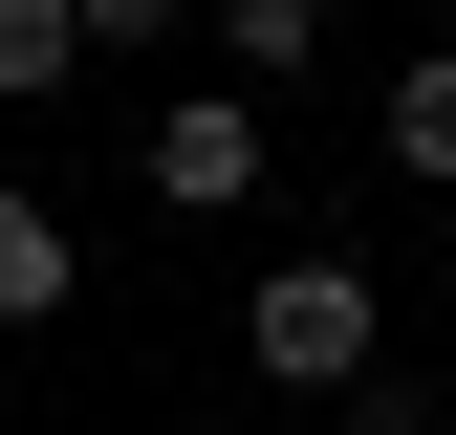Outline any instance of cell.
I'll list each match as a JSON object with an SVG mask.
<instances>
[{"instance_id": "6da1fadb", "label": "cell", "mask_w": 456, "mask_h": 435, "mask_svg": "<svg viewBox=\"0 0 456 435\" xmlns=\"http://www.w3.org/2000/svg\"><path fill=\"white\" fill-rule=\"evenodd\" d=\"M240 370L282 414H348L370 370H391V305H370V261H261V305H240Z\"/></svg>"}, {"instance_id": "7a4b0ae2", "label": "cell", "mask_w": 456, "mask_h": 435, "mask_svg": "<svg viewBox=\"0 0 456 435\" xmlns=\"http://www.w3.org/2000/svg\"><path fill=\"white\" fill-rule=\"evenodd\" d=\"M175 218H240L261 196V87H196V109H152V152H131Z\"/></svg>"}, {"instance_id": "3957f363", "label": "cell", "mask_w": 456, "mask_h": 435, "mask_svg": "<svg viewBox=\"0 0 456 435\" xmlns=\"http://www.w3.org/2000/svg\"><path fill=\"white\" fill-rule=\"evenodd\" d=\"M66 283H87V261H66V218H44L22 175H0V326H44V305H66Z\"/></svg>"}, {"instance_id": "277c9868", "label": "cell", "mask_w": 456, "mask_h": 435, "mask_svg": "<svg viewBox=\"0 0 456 435\" xmlns=\"http://www.w3.org/2000/svg\"><path fill=\"white\" fill-rule=\"evenodd\" d=\"M217 66H240V87H305L326 66V0H217Z\"/></svg>"}, {"instance_id": "5b68a950", "label": "cell", "mask_w": 456, "mask_h": 435, "mask_svg": "<svg viewBox=\"0 0 456 435\" xmlns=\"http://www.w3.org/2000/svg\"><path fill=\"white\" fill-rule=\"evenodd\" d=\"M44 87H87V0H0V109H44Z\"/></svg>"}, {"instance_id": "8992f818", "label": "cell", "mask_w": 456, "mask_h": 435, "mask_svg": "<svg viewBox=\"0 0 456 435\" xmlns=\"http://www.w3.org/2000/svg\"><path fill=\"white\" fill-rule=\"evenodd\" d=\"M391 175L456 196V44H413V66H391Z\"/></svg>"}, {"instance_id": "52a82bcc", "label": "cell", "mask_w": 456, "mask_h": 435, "mask_svg": "<svg viewBox=\"0 0 456 435\" xmlns=\"http://www.w3.org/2000/svg\"><path fill=\"white\" fill-rule=\"evenodd\" d=\"M175 22H196V0H87V66H152Z\"/></svg>"}, {"instance_id": "ba28073f", "label": "cell", "mask_w": 456, "mask_h": 435, "mask_svg": "<svg viewBox=\"0 0 456 435\" xmlns=\"http://www.w3.org/2000/svg\"><path fill=\"white\" fill-rule=\"evenodd\" d=\"M261 435H305V414H261Z\"/></svg>"}]
</instances>
